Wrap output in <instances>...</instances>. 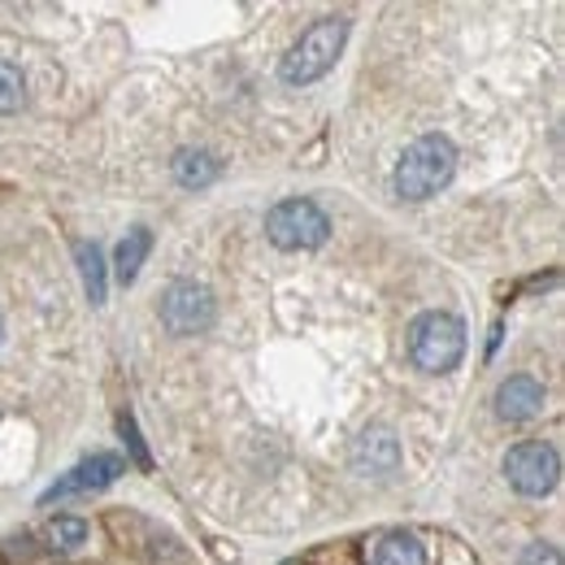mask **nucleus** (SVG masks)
<instances>
[{
    "mask_svg": "<svg viewBox=\"0 0 565 565\" xmlns=\"http://www.w3.org/2000/svg\"><path fill=\"white\" fill-rule=\"evenodd\" d=\"M457 174V148L448 136H423L405 148L396 166V196L405 201H430L448 179Z\"/></svg>",
    "mask_w": 565,
    "mask_h": 565,
    "instance_id": "1",
    "label": "nucleus"
},
{
    "mask_svg": "<svg viewBox=\"0 0 565 565\" xmlns=\"http://www.w3.org/2000/svg\"><path fill=\"white\" fill-rule=\"evenodd\" d=\"M344 40H349V22H344V18H322V22H313V26L291 44V53L282 57V66H279L282 83L305 87V83L322 78V74L335 66Z\"/></svg>",
    "mask_w": 565,
    "mask_h": 565,
    "instance_id": "2",
    "label": "nucleus"
},
{
    "mask_svg": "<svg viewBox=\"0 0 565 565\" xmlns=\"http://www.w3.org/2000/svg\"><path fill=\"white\" fill-rule=\"evenodd\" d=\"M466 353V327L452 313H423L409 327V356L426 374H448Z\"/></svg>",
    "mask_w": 565,
    "mask_h": 565,
    "instance_id": "3",
    "label": "nucleus"
},
{
    "mask_svg": "<svg viewBox=\"0 0 565 565\" xmlns=\"http://www.w3.org/2000/svg\"><path fill=\"white\" fill-rule=\"evenodd\" d=\"M266 235H270V244H279L287 253H300V248L327 244L331 222H327V213L318 210L313 201L291 196V201H279L275 210L266 213Z\"/></svg>",
    "mask_w": 565,
    "mask_h": 565,
    "instance_id": "4",
    "label": "nucleus"
},
{
    "mask_svg": "<svg viewBox=\"0 0 565 565\" xmlns=\"http://www.w3.org/2000/svg\"><path fill=\"white\" fill-rule=\"evenodd\" d=\"M504 475H509L513 492L548 495L553 488H557V479H562V457H557L553 444H544V439H526V444L509 448V457H504Z\"/></svg>",
    "mask_w": 565,
    "mask_h": 565,
    "instance_id": "5",
    "label": "nucleus"
},
{
    "mask_svg": "<svg viewBox=\"0 0 565 565\" xmlns=\"http://www.w3.org/2000/svg\"><path fill=\"white\" fill-rule=\"evenodd\" d=\"M213 291L201 282H174L166 296H161V322L174 331V335H201L213 327Z\"/></svg>",
    "mask_w": 565,
    "mask_h": 565,
    "instance_id": "6",
    "label": "nucleus"
},
{
    "mask_svg": "<svg viewBox=\"0 0 565 565\" xmlns=\"http://www.w3.org/2000/svg\"><path fill=\"white\" fill-rule=\"evenodd\" d=\"M118 475H127V461L114 457V452H96L92 461L74 466L66 479H57L49 492L40 495V504H53V500H66V495H78V492H100V488L118 483Z\"/></svg>",
    "mask_w": 565,
    "mask_h": 565,
    "instance_id": "7",
    "label": "nucleus"
},
{
    "mask_svg": "<svg viewBox=\"0 0 565 565\" xmlns=\"http://www.w3.org/2000/svg\"><path fill=\"white\" fill-rule=\"evenodd\" d=\"M544 409V383H535L531 374H513L500 383L495 392V414L504 423H531Z\"/></svg>",
    "mask_w": 565,
    "mask_h": 565,
    "instance_id": "8",
    "label": "nucleus"
},
{
    "mask_svg": "<svg viewBox=\"0 0 565 565\" xmlns=\"http://www.w3.org/2000/svg\"><path fill=\"white\" fill-rule=\"evenodd\" d=\"M353 466L361 475H392L401 466V439L387 430V426H370L361 439H356Z\"/></svg>",
    "mask_w": 565,
    "mask_h": 565,
    "instance_id": "9",
    "label": "nucleus"
},
{
    "mask_svg": "<svg viewBox=\"0 0 565 565\" xmlns=\"http://www.w3.org/2000/svg\"><path fill=\"white\" fill-rule=\"evenodd\" d=\"M374 565H426V548L414 535L396 531V535H383V540H379Z\"/></svg>",
    "mask_w": 565,
    "mask_h": 565,
    "instance_id": "10",
    "label": "nucleus"
},
{
    "mask_svg": "<svg viewBox=\"0 0 565 565\" xmlns=\"http://www.w3.org/2000/svg\"><path fill=\"white\" fill-rule=\"evenodd\" d=\"M148 248H152V235L136 226V231H127V239L118 244V257H114V270H118V279L122 282H136L140 275L143 257H148Z\"/></svg>",
    "mask_w": 565,
    "mask_h": 565,
    "instance_id": "11",
    "label": "nucleus"
},
{
    "mask_svg": "<svg viewBox=\"0 0 565 565\" xmlns=\"http://www.w3.org/2000/svg\"><path fill=\"white\" fill-rule=\"evenodd\" d=\"M74 257H78V270H83V287H87V300L92 305H105V257L96 244H74Z\"/></svg>",
    "mask_w": 565,
    "mask_h": 565,
    "instance_id": "12",
    "label": "nucleus"
},
{
    "mask_svg": "<svg viewBox=\"0 0 565 565\" xmlns=\"http://www.w3.org/2000/svg\"><path fill=\"white\" fill-rule=\"evenodd\" d=\"M174 179L183 188H210L213 179H217V161H213L210 152H179L174 157Z\"/></svg>",
    "mask_w": 565,
    "mask_h": 565,
    "instance_id": "13",
    "label": "nucleus"
},
{
    "mask_svg": "<svg viewBox=\"0 0 565 565\" xmlns=\"http://www.w3.org/2000/svg\"><path fill=\"white\" fill-rule=\"evenodd\" d=\"M44 540H49L53 553H74L78 544H87V522L83 518H57Z\"/></svg>",
    "mask_w": 565,
    "mask_h": 565,
    "instance_id": "14",
    "label": "nucleus"
},
{
    "mask_svg": "<svg viewBox=\"0 0 565 565\" xmlns=\"http://www.w3.org/2000/svg\"><path fill=\"white\" fill-rule=\"evenodd\" d=\"M26 100V83H22V71L13 62H0V114H13L22 109Z\"/></svg>",
    "mask_w": 565,
    "mask_h": 565,
    "instance_id": "15",
    "label": "nucleus"
},
{
    "mask_svg": "<svg viewBox=\"0 0 565 565\" xmlns=\"http://www.w3.org/2000/svg\"><path fill=\"white\" fill-rule=\"evenodd\" d=\"M118 426H122V435H127V444H131V452H136V466H143V470H148L152 461H148V448H143L140 430H136V418H131V414H122V418H118Z\"/></svg>",
    "mask_w": 565,
    "mask_h": 565,
    "instance_id": "16",
    "label": "nucleus"
},
{
    "mask_svg": "<svg viewBox=\"0 0 565 565\" xmlns=\"http://www.w3.org/2000/svg\"><path fill=\"white\" fill-rule=\"evenodd\" d=\"M518 565H562V553H557L553 544H531Z\"/></svg>",
    "mask_w": 565,
    "mask_h": 565,
    "instance_id": "17",
    "label": "nucleus"
},
{
    "mask_svg": "<svg viewBox=\"0 0 565 565\" xmlns=\"http://www.w3.org/2000/svg\"><path fill=\"white\" fill-rule=\"evenodd\" d=\"M0 340H4V322H0Z\"/></svg>",
    "mask_w": 565,
    "mask_h": 565,
    "instance_id": "18",
    "label": "nucleus"
}]
</instances>
